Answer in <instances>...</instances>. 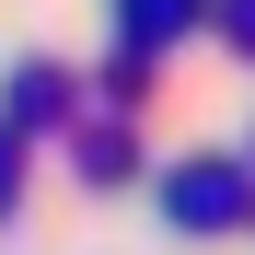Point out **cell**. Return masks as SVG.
I'll list each match as a JSON object with an SVG mask.
<instances>
[{
    "label": "cell",
    "mask_w": 255,
    "mask_h": 255,
    "mask_svg": "<svg viewBox=\"0 0 255 255\" xmlns=\"http://www.w3.org/2000/svg\"><path fill=\"white\" fill-rule=\"evenodd\" d=\"M232 35H244V47H255V0H244V12H232Z\"/></svg>",
    "instance_id": "cell-1"
}]
</instances>
